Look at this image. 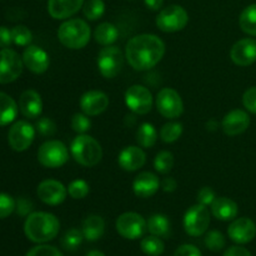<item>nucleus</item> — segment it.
Here are the masks:
<instances>
[{"mask_svg": "<svg viewBox=\"0 0 256 256\" xmlns=\"http://www.w3.org/2000/svg\"><path fill=\"white\" fill-rule=\"evenodd\" d=\"M165 42L154 34H140L132 38L125 48V58L132 68L139 72L154 68L164 58Z\"/></svg>", "mask_w": 256, "mask_h": 256, "instance_id": "1", "label": "nucleus"}, {"mask_svg": "<svg viewBox=\"0 0 256 256\" xmlns=\"http://www.w3.org/2000/svg\"><path fill=\"white\" fill-rule=\"evenodd\" d=\"M60 222L55 215L50 212H36L28 215L24 224V232L32 242L42 244L55 239L59 234Z\"/></svg>", "mask_w": 256, "mask_h": 256, "instance_id": "2", "label": "nucleus"}, {"mask_svg": "<svg viewBox=\"0 0 256 256\" xmlns=\"http://www.w3.org/2000/svg\"><path fill=\"white\" fill-rule=\"evenodd\" d=\"M92 30L85 20L75 18L62 22L58 30V39L68 49L78 50L86 46L90 42Z\"/></svg>", "mask_w": 256, "mask_h": 256, "instance_id": "3", "label": "nucleus"}, {"mask_svg": "<svg viewBox=\"0 0 256 256\" xmlns=\"http://www.w3.org/2000/svg\"><path fill=\"white\" fill-rule=\"evenodd\" d=\"M70 152L78 164L86 168L98 165L102 158V145L98 140L86 134H79L72 140Z\"/></svg>", "mask_w": 256, "mask_h": 256, "instance_id": "4", "label": "nucleus"}, {"mask_svg": "<svg viewBox=\"0 0 256 256\" xmlns=\"http://www.w3.org/2000/svg\"><path fill=\"white\" fill-rule=\"evenodd\" d=\"M38 160L44 168L56 169L69 160V150L60 140H48L38 150Z\"/></svg>", "mask_w": 256, "mask_h": 256, "instance_id": "5", "label": "nucleus"}, {"mask_svg": "<svg viewBox=\"0 0 256 256\" xmlns=\"http://www.w3.org/2000/svg\"><path fill=\"white\" fill-rule=\"evenodd\" d=\"M189 22L186 10L180 5H169L160 10L156 16V26L164 32H176L184 29Z\"/></svg>", "mask_w": 256, "mask_h": 256, "instance_id": "6", "label": "nucleus"}, {"mask_svg": "<svg viewBox=\"0 0 256 256\" xmlns=\"http://www.w3.org/2000/svg\"><path fill=\"white\" fill-rule=\"evenodd\" d=\"M210 225V212L202 204H195L186 210L184 215V229L190 236H202Z\"/></svg>", "mask_w": 256, "mask_h": 256, "instance_id": "7", "label": "nucleus"}, {"mask_svg": "<svg viewBox=\"0 0 256 256\" xmlns=\"http://www.w3.org/2000/svg\"><path fill=\"white\" fill-rule=\"evenodd\" d=\"M124 65V54L114 45H109L100 50L98 55V68L105 79H112L116 76Z\"/></svg>", "mask_w": 256, "mask_h": 256, "instance_id": "8", "label": "nucleus"}, {"mask_svg": "<svg viewBox=\"0 0 256 256\" xmlns=\"http://www.w3.org/2000/svg\"><path fill=\"white\" fill-rule=\"evenodd\" d=\"M116 232L124 239L136 240L148 230V222L138 212H124L116 219Z\"/></svg>", "mask_w": 256, "mask_h": 256, "instance_id": "9", "label": "nucleus"}, {"mask_svg": "<svg viewBox=\"0 0 256 256\" xmlns=\"http://www.w3.org/2000/svg\"><path fill=\"white\" fill-rule=\"evenodd\" d=\"M156 108L166 119H176L184 112V102L176 90L164 88L156 95Z\"/></svg>", "mask_w": 256, "mask_h": 256, "instance_id": "10", "label": "nucleus"}, {"mask_svg": "<svg viewBox=\"0 0 256 256\" xmlns=\"http://www.w3.org/2000/svg\"><path fill=\"white\" fill-rule=\"evenodd\" d=\"M24 62L22 56L12 49L0 50V84L15 82L22 75Z\"/></svg>", "mask_w": 256, "mask_h": 256, "instance_id": "11", "label": "nucleus"}, {"mask_svg": "<svg viewBox=\"0 0 256 256\" xmlns=\"http://www.w3.org/2000/svg\"><path fill=\"white\" fill-rule=\"evenodd\" d=\"M35 138V128L25 120L14 122L8 132V142L10 148L18 152L29 149Z\"/></svg>", "mask_w": 256, "mask_h": 256, "instance_id": "12", "label": "nucleus"}, {"mask_svg": "<svg viewBox=\"0 0 256 256\" xmlns=\"http://www.w3.org/2000/svg\"><path fill=\"white\" fill-rule=\"evenodd\" d=\"M125 104L138 115H146L152 108V95L142 85H132L125 92Z\"/></svg>", "mask_w": 256, "mask_h": 256, "instance_id": "13", "label": "nucleus"}, {"mask_svg": "<svg viewBox=\"0 0 256 256\" xmlns=\"http://www.w3.org/2000/svg\"><path fill=\"white\" fill-rule=\"evenodd\" d=\"M36 194L44 204L55 206V205H60L65 202L68 195V188H65L64 184L58 180L48 179L40 182L36 189Z\"/></svg>", "mask_w": 256, "mask_h": 256, "instance_id": "14", "label": "nucleus"}, {"mask_svg": "<svg viewBox=\"0 0 256 256\" xmlns=\"http://www.w3.org/2000/svg\"><path fill=\"white\" fill-rule=\"evenodd\" d=\"M25 68L34 74H44L50 65V59L48 52L36 45H28L22 55Z\"/></svg>", "mask_w": 256, "mask_h": 256, "instance_id": "15", "label": "nucleus"}, {"mask_svg": "<svg viewBox=\"0 0 256 256\" xmlns=\"http://www.w3.org/2000/svg\"><path fill=\"white\" fill-rule=\"evenodd\" d=\"M230 58L238 66H249L256 62V40L245 38L232 45Z\"/></svg>", "mask_w": 256, "mask_h": 256, "instance_id": "16", "label": "nucleus"}, {"mask_svg": "<svg viewBox=\"0 0 256 256\" xmlns=\"http://www.w3.org/2000/svg\"><path fill=\"white\" fill-rule=\"evenodd\" d=\"M228 235L236 244H248L256 236V224L249 218H238L228 228Z\"/></svg>", "mask_w": 256, "mask_h": 256, "instance_id": "17", "label": "nucleus"}, {"mask_svg": "<svg viewBox=\"0 0 256 256\" xmlns=\"http://www.w3.org/2000/svg\"><path fill=\"white\" fill-rule=\"evenodd\" d=\"M109 106V98L99 90H89L80 98V109L88 116H96Z\"/></svg>", "mask_w": 256, "mask_h": 256, "instance_id": "18", "label": "nucleus"}, {"mask_svg": "<svg viewBox=\"0 0 256 256\" xmlns=\"http://www.w3.org/2000/svg\"><path fill=\"white\" fill-rule=\"evenodd\" d=\"M222 130L229 136H236L246 132L250 126V116L242 109H234L228 112L222 122Z\"/></svg>", "mask_w": 256, "mask_h": 256, "instance_id": "19", "label": "nucleus"}, {"mask_svg": "<svg viewBox=\"0 0 256 256\" xmlns=\"http://www.w3.org/2000/svg\"><path fill=\"white\" fill-rule=\"evenodd\" d=\"M85 0H48V12L52 19L65 20L76 14Z\"/></svg>", "mask_w": 256, "mask_h": 256, "instance_id": "20", "label": "nucleus"}, {"mask_svg": "<svg viewBox=\"0 0 256 256\" xmlns=\"http://www.w3.org/2000/svg\"><path fill=\"white\" fill-rule=\"evenodd\" d=\"M160 180L155 174L150 172H142L138 175L132 182V190L138 198L148 199L158 192L160 188Z\"/></svg>", "mask_w": 256, "mask_h": 256, "instance_id": "21", "label": "nucleus"}, {"mask_svg": "<svg viewBox=\"0 0 256 256\" xmlns=\"http://www.w3.org/2000/svg\"><path fill=\"white\" fill-rule=\"evenodd\" d=\"M120 168L125 172H136L146 162V155L139 146H126L120 152L118 158Z\"/></svg>", "mask_w": 256, "mask_h": 256, "instance_id": "22", "label": "nucleus"}, {"mask_svg": "<svg viewBox=\"0 0 256 256\" xmlns=\"http://www.w3.org/2000/svg\"><path fill=\"white\" fill-rule=\"evenodd\" d=\"M19 110L28 119H36L42 112V100L38 92L28 89L20 95Z\"/></svg>", "mask_w": 256, "mask_h": 256, "instance_id": "23", "label": "nucleus"}, {"mask_svg": "<svg viewBox=\"0 0 256 256\" xmlns=\"http://www.w3.org/2000/svg\"><path fill=\"white\" fill-rule=\"evenodd\" d=\"M239 208L234 200L229 198H216L212 204V214L222 222H230L238 216Z\"/></svg>", "mask_w": 256, "mask_h": 256, "instance_id": "24", "label": "nucleus"}, {"mask_svg": "<svg viewBox=\"0 0 256 256\" xmlns=\"http://www.w3.org/2000/svg\"><path fill=\"white\" fill-rule=\"evenodd\" d=\"M82 232L84 238L89 242H96L104 235L105 222L99 215H89L82 222Z\"/></svg>", "mask_w": 256, "mask_h": 256, "instance_id": "25", "label": "nucleus"}, {"mask_svg": "<svg viewBox=\"0 0 256 256\" xmlns=\"http://www.w3.org/2000/svg\"><path fill=\"white\" fill-rule=\"evenodd\" d=\"M19 110V105L10 95L0 92V126L9 125L15 120Z\"/></svg>", "mask_w": 256, "mask_h": 256, "instance_id": "26", "label": "nucleus"}, {"mask_svg": "<svg viewBox=\"0 0 256 256\" xmlns=\"http://www.w3.org/2000/svg\"><path fill=\"white\" fill-rule=\"evenodd\" d=\"M118 38H119V30L112 22H102L98 25L94 32L95 42L102 46H109L114 44Z\"/></svg>", "mask_w": 256, "mask_h": 256, "instance_id": "27", "label": "nucleus"}, {"mask_svg": "<svg viewBox=\"0 0 256 256\" xmlns=\"http://www.w3.org/2000/svg\"><path fill=\"white\" fill-rule=\"evenodd\" d=\"M148 230L152 235L159 238H168L170 235V220L162 214H154L148 220Z\"/></svg>", "mask_w": 256, "mask_h": 256, "instance_id": "28", "label": "nucleus"}, {"mask_svg": "<svg viewBox=\"0 0 256 256\" xmlns=\"http://www.w3.org/2000/svg\"><path fill=\"white\" fill-rule=\"evenodd\" d=\"M158 132L150 122H142L136 132V142L142 148L149 149L156 144Z\"/></svg>", "mask_w": 256, "mask_h": 256, "instance_id": "29", "label": "nucleus"}, {"mask_svg": "<svg viewBox=\"0 0 256 256\" xmlns=\"http://www.w3.org/2000/svg\"><path fill=\"white\" fill-rule=\"evenodd\" d=\"M239 25L245 34L256 36V2L242 10L239 18Z\"/></svg>", "mask_w": 256, "mask_h": 256, "instance_id": "30", "label": "nucleus"}, {"mask_svg": "<svg viewBox=\"0 0 256 256\" xmlns=\"http://www.w3.org/2000/svg\"><path fill=\"white\" fill-rule=\"evenodd\" d=\"M140 248H142V252L149 256H159L164 252V242H162L159 236L155 235H150V236L144 238L140 242Z\"/></svg>", "mask_w": 256, "mask_h": 256, "instance_id": "31", "label": "nucleus"}, {"mask_svg": "<svg viewBox=\"0 0 256 256\" xmlns=\"http://www.w3.org/2000/svg\"><path fill=\"white\" fill-rule=\"evenodd\" d=\"M82 12H84L85 18L92 22L100 19L105 12L104 2L102 0H88L82 5Z\"/></svg>", "mask_w": 256, "mask_h": 256, "instance_id": "32", "label": "nucleus"}, {"mask_svg": "<svg viewBox=\"0 0 256 256\" xmlns=\"http://www.w3.org/2000/svg\"><path fill=\"white\" fill-rule=\"evenodd\" d=\"M182 134V124L178 122H172L165 124L160 130V139L164 142H175Z\"/></svg>", "mask_w": 256, "mask_h": 256, "instance_id": "33", "label": "nucleus"}, {"mask_svg": "<svg viewBox=\"0 0 256 256\" xmlns=\"http://www.w3.org/2000/svg\"><path fill=\"white\" fill-rule=\"evenodd\" d=\"M82 239H85V238L82 230L74 228V229H70L65 232L62 239V245L65 250L74 252V250H76L82 245Z\"/></svg>", "mask_w": 256, "mask_h": 256, "instance_id": "34", "label": "nucleus"}, {"mask_svg": "<svg viewBox=\"0 0 256 256\" xmlns=\"http://www.w3.org/2000/svg\"><path fill=\"white\" fill-rule=\"evenodd\" d=\"M174 166V155L170 152H160L154 159V168L160 174H168Z\"/></svg>", "mask_w": 256, "mask_h": 256, "instance_id": "35", "label": "nucleus"}, {"mask_svg": "<svg viewBox=\"0 0 256 256\" xmlns=\"http://www.w3.org/2000/svg\"><path fill=\"white\" fill-rule=\"evenodd\" d=\"M12 42L19 46H28L32 40V34L25 25H16L12 29Z\"/></svg>", "mask_w": 256, "mask_h": 256, "instance_id": "36", "label": "nucleus"}, {"mask_svg": "<svg viewBox=\"0 0 256 256\" xmlns=\"http://www.w3.org/2000/svg\"><path fill=\"white\" fill-rule=\"evenodd\" d=\"M90 192V186L85 180L76 179L72 180L68 186V194L72 198V199H84Z\"/></svg>", "mask_w": 256, "mask_h": 256, "instance_id": "37", "label": "nucleus"}, {"mask_svg": "<svg viewBox=\"0 0 256 256\" xmlns=\"http://www.w3.org/2000/svg\"><path fill=\"white\" fill-rule=\"evenodd\" d=\"M225 244H226L225 236L222 232H218V230L209 232L206 234V236H205V246L214 252H220L225 246Z\"/></svg>", "mask_w": 256, "mask_h": 256, "instance_id": "38", "label": "nucleus"}, {"mask_svg": "<svg viewBox=\"0 0 256 256\" xmlns=\"http://www.w3.org/2000/svg\"><path fill=\"white\" fill-rule=\"evenodd\" d=\"M72 128L75 132L78 134H85L90 130L92 128V120L89 119L86 114H80V112H76L74 114V116L72 118Z\"/></svg>", "mask_w": 256, "mask_h": 256, "instance_id": "39", "label": "nucleus"}, {"mask_svg": "<svg viewBox=\"0 0 256 256\" xmlns=\"http://www.w3.org/2000/svg\"><path fill=\"white\" fill-rule=\"evenodd\" d=\"M35 128H36V132H39L42 136H54L56 134V124L52 122L49 118H40L39 120L35 124Z\"/></svg>", "mask_w": 256, "mask_h": 256, "instance_id": "40", "label": "nucleus"}, {"mask_svg": "<svg viewBox=\"0 0 256 256\" xmlns=\"http://www.w3.org/2000/svg\"><path fill=\"white\" fill-rule=\"evenodd\" d=\"M16 209V202L9 194L0 192V219L10 216Z\"/></svg>", "mask_w": 256, "mask_h": 256, "instance_id": "41", "label": "nucleus"}, {"mask_svg": "<svg viewBox=\"0 0 256 256\" xmlns=\"http://www.w3.org/2000/svg\"><path fill=\"white\" fill-rule=\"evenodd\" d=\"M25 256H62V254L55 246L42 244L29 250Z\"/></svg>", "mask_w": 256, "mask_h": 256, "instance_id": "42", "label": "nucleus"}, {"mask_svg": "<svg viewBox=\"0 0 256 256\" xmlns=\"http://www.w3.org/2000/svg\"><path fill=\"white\" fill-rule=\"evenodd\" d=\"M242 105L248 112L256 114V86H252L242 95Z\"/></svg>", "mask_w": 256, "mask_h": 256, "instance_id": "43", "label": "nucleus"}, {"mask_svg": "<svg viewBox=\"0 0 256 256\" xmlns=\"http://www.w3.org/2000/svg\"><path fill=\"white\" fill-rule=\"evenodd\" d=\"M215 199H216V195H215V192L210 186L202 188L198 192V202L205 205V206L212 205Z\"/></svg>", "mask_w": 256, "mask_h": 256, "instance_id": "44", "label": "nucleus"}, {"mask_svg": "<svg viewBox=\"0 0 256 256\" xmlns=\"http://www.w3.org/2000/svg\"><path fill=\"white\" fill-rule=\"evenodd\" d=\"M174 256H202V252L194 245L185 244L178 248Z\"/></svg>", "mask_w": 256, "mask_h": 256, "instance_id": "45", "label": "nucleus"}, {"mask_svg": "<svg viewBox=\"0 0 256 256\" xmlns=\"http://www.w3.org/2000/svg\"><path fill=\"white\" fill-rule=\"evenodd\" d=\"M12 30H9L5 26H0V48L2 49H6L12 45Z\"/></svg>", "mask_w": 256, "mask_h": 256, "instance_id": "46", "label": "nucleus"}, {"mask_svg": "<svg viewBox=\"0 0 256 256\" xmlns=\"http://www.w3.org/2000/svg\"><path fill=\"white\" fill-rule=\"evenodd\" d=\"M32 210V202H29L25 198H22V199L18 200L16 202V212L18 214L22 215V216H25V215H29V212Z\"/></svg>", "mask_w": 256, "mask_h": 256, "instance_id": "47", "label": "nucleus"}, {"mask_svg": "<svg viewBox=\"0 0 256 256\" xmlns=\"http://www.w3.org/2000/svg\"><path fill=\"white\" fill-rule=\"evenodd\" d=\"M224 256H252V255L248 249L236 245V246L229 248V249L224 252Z\"/></svg>", "mask_w": 256, "mask_h": 256, "instance_id": "48", "label": "nucleus"}, {"mask_svg": "<svg viewBox=\"0 0 256 256\" xmlns=\"http://www.w3.org/2000/svg\"><path fill=\"white\" fill-rule=\"evenodd\" d=\"M160 186H162V189L164 190L165 192H175L178 188L176 180H175L174 178H165L162 182V184H160Z\"/></svg>", "mask_w": 256, "mask_h": 256, "instance_id": "49", "label": "nucleus"}, {"mask_svg": "<svg viewBox=\"0 0 256 256\" xmlns=\"http://www.w3.org/2000/svg\"><path fill=\"white\" fill-rule=\"evenodd\" d=\"M145 6L150 10H159L162 9L164 0H144Z\"/></svg>", "mask_w": 256, "mask_h": 256, "instance_id": "50", "label": "nucleus"}, {"mask_svg": "<svg viewBox=\"0 0 256 256\" xmlns=\"http://www.w3.org/2000/svg\"><path fill=\"white\" fill-rule=\"evenodd\" d=\"M86 256H105L102 252H98V250H94V252H90L89 254H86Z\"/></svg>", "mask_w": 256, "mask_h": 256, "instance_id": "51", "label": "nucleus"}]
</instances>
